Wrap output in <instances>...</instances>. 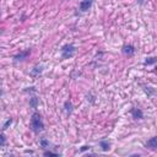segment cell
<instances>
[{"mask_svg": "<svg viewBox=\"0 0 157 157\" xmlns=\"http://www.w3.org/2000/svg\"><path fill=\"white\" fill-rule=\"evenodd\" d=\"M6 145V137H5V135L1 133L0 134V147H3V146H5Z\"/></svg>", "mask_w": 157, "mask_h": 157, "instance_id": "16", "label": "cell"}, {"mask_svg": "<svg viewBox=\"0 0 157 157\" xmlns=\"http://www.w3.org/2000/svg\"><path fill=\"white\" fill-rule=\"evenodd\" d=\"M144 91H145V93H146V95L150 97V96H154L155 95V88H152V87H145L144 88Z\"/></svg>", "mask_w": 157, "mask_h": 157, "instance_id": "14", "label": "cell"}, {"mask_svg": "<svg viewBox=\"0 0 157 157\" xmlns=\"http://www.w3.org/2000/svg\"><path fill=\"white\" fill-rule=\"evenodd\" d=\"M92 4H93V0H82V1H80V4H78V9H80V11H82V12H86V11H88L91 9Z\"/></svg>", "mask_w": 157, "mask_h": 157, "instance_id": "5", "label": "cell"}, {"mask_svg": "<svg viewBox=\"0 0 157 157\" xmlns=\"http://www.w3.org/2000/svg\"><path fill=\"white\" fill-rule=\"evenodd\" d=\"M91 146H90V145H85V146H82L81 148H80V151L81 152H84V151H88V150H91Z\"/></svg>", "mask_w": 157, "mask_h": 157, "instance_id": "18", "label": "cell"}, {"mask_svg": "<svg viewBox=\"0 0 157 157\" xmlns=\"http://www.w3.org/2000/svg\"><path fill=\"white\" fill-rule=\"evenodd\" d=\"M25 152H26V154H33V151H28V150H26Z\"/></svg>", "mask_w": 157, "mask_h": 157, "instance_id": "21", "label": "cell"}, {"mask_svg": "<svg viewBox=\"0 0 157 157\" xmlns=\"http://www.w3.org/2000/svg\"><path fill=\"white\" fill-rule=\"evenodd\" d=\"M156 61H157V58H155V57H150V58H146V60L144 61V65H145V66L154 65V64H156Z\"/></svg>", "mask_w": 157, "mask_h": 157, "instance_id": "12", "label": "cell"}, {"mask_svg": "<svg viewBox=\"0 0 157 157\" xmlns=\"http://www.w3.org/2000/svg\"><path fill=\"white\" fill-rule=\"evenodd\" d=\"M135 52H136L135 47L131 46V44H125V46H123V48H122V53H123V55H125V57H128V58L134 57Z\"/></svg>", "mask_w": 157, "mask_h": 157, "instance_id": "3", "label": "cell"}, {"mask_svg": "<svg viewBox=\"0 0 157 157\" xmlns=\"http://www.w3.org/2000/svg\"><path fill=\"white\" fill-rule=\"evenodd\" d=\"M42 73H43V65H36L35 68L29 71V75L32 77H38Z\"/></svg>", "mask_w": 157, "mask_h": 157, "instance_id": "8", "label": "cell"}, {"mask_svg": "<svg viewBox=\"0 0 157 157\" xmlns=\"http://www.w3.org/2000/svg\"><path fill=\"white\" fill-rule=\"evenodd\" d=\"M146 148H150L151 151H156L157 150V137L156 136H152L150 140H147Z\"/></svg>", "mask_w": 157, "mask_h": 157, "instance_id": "7", "label": "cell"}, {"mask_svg": "<svg viewBox=\"0 0 157 157\" xmlns=\"http://www.w3.org/2000/svg\"><path fill=\"white\" fill-rule=\"evenodd\" d=\"M3 95V91H1V90H0V96H1Z\"/></svg>", "mask_w": 157, "mask_h": 157, "instance_id": "22", "label": "cell"}, {"mask_svg": "<svg viewBox=\"0 0 157 157\" xmlns=\"http://www.w3.org/2000/svg\"><path fill=\"white\" fill-rule=\"evenodd\" d=\"M0 35H1V31H0Z\"/></svg>", "mask_w": 157, "mask_h": 157, "instance_id": "23", "label": "cell"}, {"mask_svg": "<svg viewBox=\"0 0 157 157\" xmlns=\"http://www.w3.org/2000/svg\"><path fill=\"white\" fill-rule=\"evenodd\" d=\"M99 147L102 148V151L107 152V151H109V148H111V143L108 140H101L99 141Z\"/></svg>", "mask_w": 157, "mask_h": 157, "instance_id": "10", "label": "cell"}, {"mask_svg": "<svg viewBox=\"0 0 157 157\" xmlns=\"http://www.w3.org/2000/svg\"><path fill=\"white\" fill-rule=\"evenodd\" d=\"M24 92H37V90L36 87H27L24 90Z\"/></svg>", "mask_w": 157, "mask_h": 157, "instance_id": "19", "label": "cell"}, {"mask_svg": "<svg viewBox=\"0 0 157 157\" xmlns=\"http://www.w3.org/2000/svg\"><path fill=\"white\" fill-rule=\"evenodd\" d=\"M38 103H39V98L38 97H31L29 98V106H31L32 108H37L38 107Z\"/></svg>", "mask_w": 157, "mask_h": 157, "instance_id": "11", "label": "cell"}, {"mask_svg": "<svg viewBox=\"0 0 157 157\" xmlns=\"http://www.w3.org/2000/svg\"><path fill=\"white\" fill-rule=\"evenodd\" d=\"M11 123H12V119H11V118H10V119H7V120L5 122V124L3 125V130H6V129L11 125Z\"/></svg>", "mask_w": 157, "mask_h": 157, "instance_id": "17", "label": "cell"}, {"mask_svg": "<svg viewBox=\"0 0 157 157\" xmlns=\"http://www.w3.org/2000/svg\"><path fill=\"white\" fill-rule=\"evenodd\" d=\"M29 126H31V130L35 134H39L44 130V123L42 119V115H41L38 112H35L31 117V123H29Z\"/></svg>", "mask_w": 157, "mask_h": 157, "instance_id": "1", "label": "cell"}, {"mask_svg": "<svg viewBox=\"0 0 157 157\" xmlns=\"http://www.w3.org/2000/svg\"><path fill=\"white\" fill-rule=\"evenodd\" d=\"M39 145H41V147H43V148H49L50 143L46 139V137H42V139L39 140Z\"/></svg>", "mask_w": 157, "mask_h": 157, "instance_id": "13", "label": "cell"}, {"mask_svg": "<svg viewBox=\"0 0 157 157\" xmlns=\"http://www.w3.org/2000/svg\"><path fill=\"white\" fill-rule=\"evenodd\" d=\"M130 113H131L133 118L135 119V120H141V119H144V112L140 109V108H133L131 111H130Z\"/></svg>", "mask_w": 157, "mask_h": 157, "instance_id": "6", "label": "cell"}, {"mask_svg": "<svg viewBox=\"0 0 157 157\" xmlns=\"http://www.w3.org/2000/svg\"><path fill=\"white\" fill-rule=\"evenodd\" d=\"M144 1H145V0H137V4H139V5H143Z\"/></svg>", "mask_w": 157, "mask_h": 157, "instance_id": "20", "label": "cell"}, {"mask_svg": "<svg viewBox=\"0 0 157 157\" xmlns=\"http://www.w3.org/2000/svg\"><path fill=\"white\" fill-rule=\"evenodd\" d=\"M60 52H61V59L65 60V59H70L75 55L76 48H75V46H73V44H65V46L61 47Z\"/></svg>", "mask_w": 157, "mask_h": 157, "instance_id": "2", "label": "cell"}, {"mask_svg": "<svg viewBox=\"0 0 157 157\" xmlns=\"http://www.w3.org/2000/svg\"><path fill=\"white\" fill-rule=\"evenodd\" d=\"M43 156H61V155L58 154V152H53V151L48 150V151H44L43 152Z\"/></svg>", "mask_w": 157, "mask_h": 157, "instance_id": "15", "label": "cell"}, {"mask_svg": "<svg viewBox=\"0 0 157 157\" xmlns=\"http://www.w3.org/2000/svg\"><path fill=\"white\" fill-rule=\"evenodd\" d=\"M64 108H65V112H66V114H68V115H70V114H71V113H73V111H74L71 101H70V99H66L65 102H64Z\"/></svg>", "mask_w": 157, "mask_h": 157, "instance_id": "9", "label": "cell"}, {"mask_svg": "<svg viewBox=\"0 0 157 157\" xmlns=\"http://www.w3.org/2000/svg\"><path fill=\"white\" fill-rule=\"evenodd\" d=\"M29 54H31V49H26V50H24V52H21V53L16 54V55L14 57V63L16 64V63H18V61H24V60H26V59L29 57Z\"/></svg>", "mask_w": 157, "mask_h": 157, "instance_id": "4", "label": "cell"}]
</instances>
